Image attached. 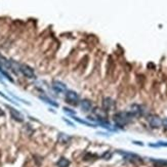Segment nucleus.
Returning a JSON list of instances; mask_svg holds the SVG:
<instances>
[{"label": "nucleus", "instance_id": "obj_14", "mask_svg": "<svg viewBox=\"0 0 167 167\" xmlns=\"http://www.w3.org/2000/svg\"><path fill=\"white\" fill-rule=\"evenodd\" d=\"M74 119H75V120H76V121H78V122H80V123H82V124H85V125H88V126H92V125H91V124H90V123H88V122L84 121V120L78 119V118H76V117H74Z\"/></svg>", "mask_w": 167, "mask_h": 167}, {"label": "nucleus", "instance_id": "obj_9", "mask_svg": "<svg viewBox=\"0 0 167 167\" xmlns=\"http://www.w3.org/2000/svg\"><path fill=\"white\" fill-rule=\"evenodd\" d=\"M80 106H81L82 110L83 111H90L91 108H92V103L89 100H82L81 102H80Z\"/></svg>", "mask_w": 167, "mask_h": 167}, {"label": "nucleus", "instance_id": "obj_10", "mask_svg": "<svg viewBox=\"0 0 167 167\" xmlns=\"http://www.w3.org/2000/svg\"><path fill=\"white\" fill-rule=\"evenodd\" d=\"M56 165H58V167H68L70 165V161L66 158H61L58 162H56Z\"/></svg>", "mask_w": 167, "mask_h": 167}, {"label": "nucleus", "instance_id": "obj_1", "mask_svg": "<svg viewBox=\"0 0 167 167\" xmlns=\"http://www.w3.org/2000/svg\"><path fill=\"white\" fill-rule=\"evenodd\" d=\"M131 117H133L128 112H119L114 115V122L118 126H125L131 120Z\"/></svg>", "mask_w": 167, "mask_h": 167}, {"label": "nucleus", "instance_id": "obj_3", "mask_svg": "<svg viewBox=\"0 0 167 167\" xmlns=\"http://www.w3.org/2000/svg\"><path fill=\"white\" fill-rule=\"evenodd\" d=\"M66 100L70 103H79V95H77L76 91L68 90L66 92Z\"/></svg>", "mask_w": 167, "mask_h": 167}, {"label": "nucleus", "instance_id": "obj_7", "mask_svg": "<svg viewBox=\"0 0 167 167\" xmlns=\"http://www.w3.org/2000/svg\"><path fill=\"white\" fill-rule=\"evenodd\" d=\"M115 103L111 98H105L103 100V108L106 111H110L114 108Z\"/></svg>", "mask_w": 167, "mask_h": 167}, {"label": "nucleus", "instance_id": "obj_2", "mask_svg": "<svg viewBox=\"0 0 167 167\" xmlns=\"http://www.w3.org/2000/svg\"><path fill=\"white\" fill-rule=\"evenodd\" d=\"M18 70H20V72L22 73L23 75H24L25 77H27V78H30V79H34L35 77V73L33 71V69L31 67H29V66L27 65H20V68H18Z\"/></svg>", "mask_w": 167, "mask_h": 167}, {"label": "nucleus", "instance_id": "obj_13", "mask_svg": "<svg viewBox=\"0 0 167 167\" xmlns=\"http://www.w3.org/2000/svg\"><path fill=\"white\" fill-rule=\"evenodd\" d=\"M0 73H1V74L3 75V76L5 77V78L7 79V80H9V81H10V82H13V79L11 78L10 76H9V74H8V73H6L5 71H4L3 69H1V67H0Z\"/></svg>", "mask_w": 167, "mask_h": 167}, {"label": "nucleus", "instance_id": "obj_5", "mask_svg": "<svg viewBox=\"0 0 167 167\" xmlns=\"http://www.w3.org/2000/svg\"><path fill=\"white\" fill-rule=\"evenodd\" d=\"M143 109H142V106L140 105H131L129 107L128 113L131 114L132 116H138V115H142L143 114Z\"/></svg>", "mask_w": 167, "mask_h": 167}, {"label": "nucleus", "instance_id": "obj_8", "mask_svg": "<svg viewBox=\"0 0 167 167\" xmlns=\"http://www.w3.org/2000/svg\"><path fill=\"white\" fill-rule=\"evenodd\" d=\"M9 109V112H10L11 114V117H13V119L16 120V121L18 122H23V120H24V117H23V115L21 114L18 111H16V110H15L13 108H8Z\"/></svg>", "mask_w": 167, "mask_h": 167}, {"label": "nucleus", "instance_id": "obj_6", "mask_svg": "<svg viewBox=\"0 0 167 167\" xmlns=\"http://www.w3.org/2000/svg\"><path fill=\"white\" fill-rule=\"evenodd\" d=\"M52 87L55 91H58V92H64V91L67 90L66 84L63 83L62 81H58V80H55V81L52 82Z\"/></svg>", "mask_w": 167, "mask_h": 167}, {"label": "nucleus", "instance_id": "obj_11", "mask_svg": "<svg viewBox=\"0 0 167 167\" xmlns=\"http://www.w3.org/2000/svg\"><path fill=\"white\" fill-rule=\"evenodd\" d=\"M151 161L154 162L156 166H159V167L167 166V161H166V160H155V159H152Z\"/></svg>", "mask_w": 167, "mask_h": 167}, {"label": "nucleus", "instance_id": "obj_15", "mask_svg": "<svg viewBox=\"0 0 167 167\" xmlns=\"http://www.w3.org/2000/svg\"><path fill=\"white\" fill-rule=\"evenodd\" d=\"M162 125L164 126V128L167 129V118H165V119L162 120Z\"/></svg>", "mask_w": 167, "mask_h": 167}, {"label": "nucleus", "instance_id": "obj_4", "mask_svg": "<svg viewBox=\"0 0 167 167\" xmlns=\"http://www.w3.org/2000/svg\"><path fill=\"white\" fill-rule=\"evenodd\" d=\"M148 121H149L150 125L153 128H158L162 125V120L158 116H150L148 118Z\"/></svg>", "mask_w": 167, "mask_h": 167}, {"label": "nucleus", "instance_id": "obj_16", "mask_svg": "<svg viewBox=\"0 0 167 167\" xmlns=\"http://www.w3.org/2000/svg\"><path fill=\"white\" fill-rule=\"evenodd\" d=\"M2 115H4V112L2 111L1 109H0V116H2Z\"/></svg>", "mask_w": 167, "mask_h": 167}, {"label": "nucleus", "instance_id": "obj_12", "mask_svg": "<svg viewBox=\"0 0 167 167\" xmlns=\"http://www.w3.org/2000/svg\"><path fill=\"white\" fill-rule=\"evenodd\" d=\"M40 98H41V100H43V102L47 103H49V105L53 106V107H58V106L55 102H53L52 100H50L49 98H46V96H40Z\"/></svg>", "mask_w": 167, "mask_h": 167}]
</instances>
